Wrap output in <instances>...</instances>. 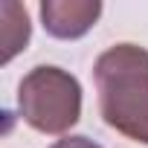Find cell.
I'll return each instance as SVG.
<instances>
[{"label":"cell","mask_w":148,"mask_h":148,"mask_svg":"<svg viewBox=\"0 0 148 148\" xmlns=\"http://www.w3.org/2000/svg\"><path fill=\"white\" fill-rule=\"evenodd\" d=\"M3 64H9L26 44H29V15L21 3H3Z\"/></svg>","instance_id":"obj_4"},{"label":"cell","mask_w":148,"mask_h":148,"mask_svg":"<svg viewBox=\"0 0 148 148\" xmlns=\"http://www.w3.org/2000/svg\"><path fill=\"white\" fill-rule=\"evenodd\" d=\"M18 110L41 134H67L82 116V84L67 70L41 64L18 87Z\"/></svg>","instance_id":"obj_2"},{"label":"cell","mask_w":148,"mask_h":148,"mask_svg":"<svg viewBox=\"0 0 148 148\" xmlns=\"http://www.w3.org/2000/svg\"><path fill=\"white\" fill-rule=\"evenodd\" d=\"M99 15H102L99 0H47L41 3L44 29L61 41H76L84 32H90Z\"/></svg>","instance_id":"obj_3"},{"label":"cell","mask_w":148,"mask_h":148,"mask_svg":"<svg viewBox=\"0 0 148 148\" xmlns=\"http://www.w3.org/2000/svg\"><path fill=\"white\" fill-rule=\"evenodd\" d=\"M49 148H102V145L93 142V139H87V136H64V139H58Z\"/></svg>","instance_id":"obj_5"},{"label":"cell","mask_w":148,"mask_h":148,"mask_svg":"<svg viewBox=\"0 0 148 148\" xmlns=\"http://www.w3.org/2000/svg\"><path fill=\"white\" fill-rule=\"evenodd\" d=\"M93 79L102 119L122 136L148 145V49L116 44L96 58Z\"/></svg>","instance_id":"obj_1"}]
</instances>
